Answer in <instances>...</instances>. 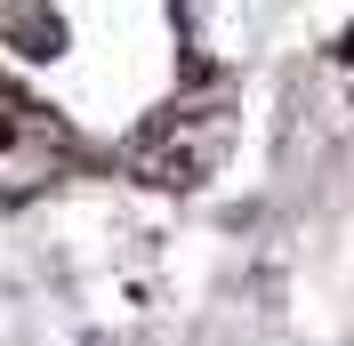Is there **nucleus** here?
<instances>
[{
	"label": "nucleus",
	"mask_w": 354,
	"mask_h": 346,
	"mask_svg": "<svg viewBox=\"0 0 354 346\" xmlns=\"http://www.w3.org/2000/svg\"><path fill=\"white\" fill-rule=\"evenodd\" d=\"M225 145H234V129H225L218 113H209V121H169V129H153L129 153V170L145 177V185H169L177 194V185H201V177L218 170Z\"/></svg>",
	"instance_id": "obj_1"
}]
</instances>
